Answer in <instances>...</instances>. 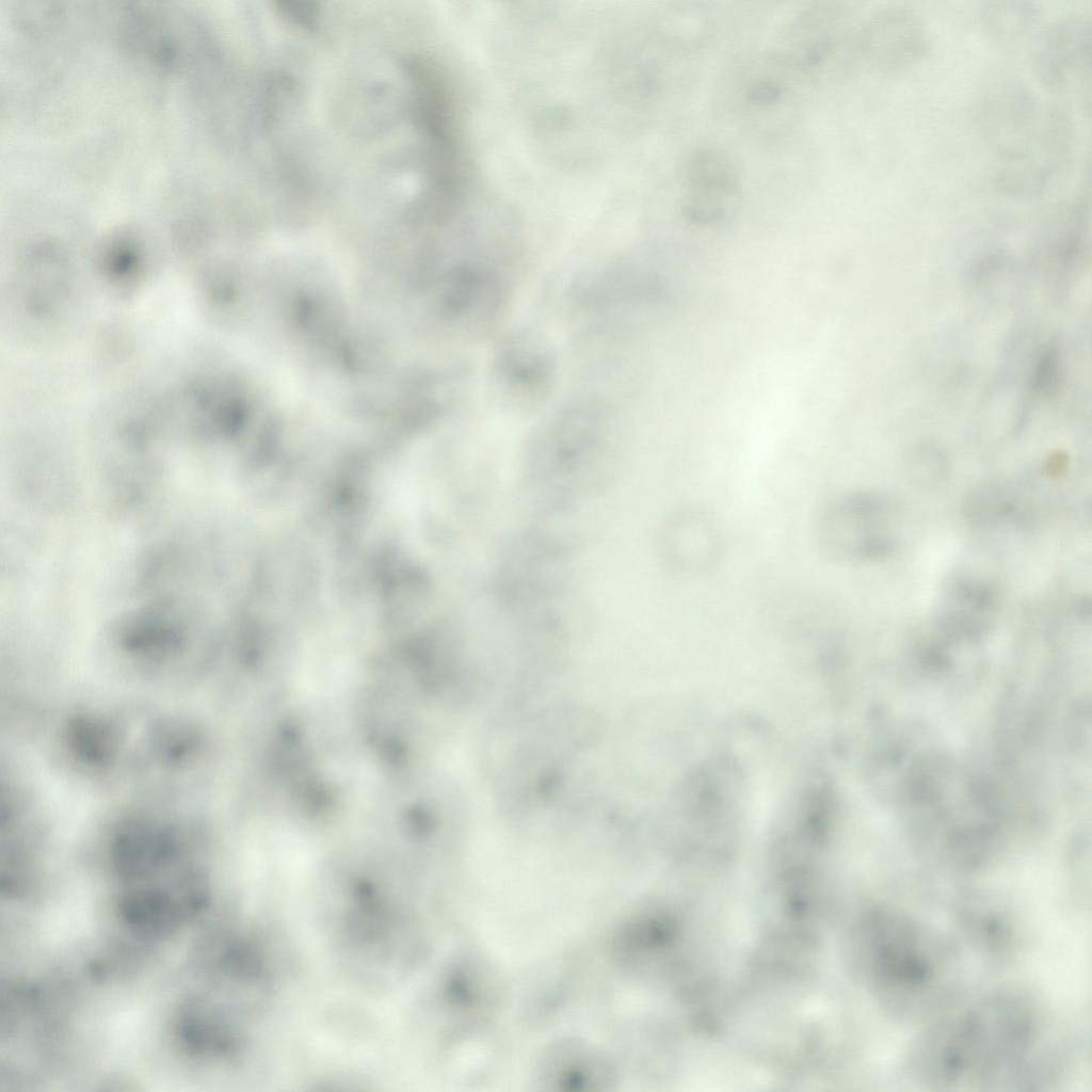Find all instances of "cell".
I'll use <instances>...</instances> for the list:
<instances>
[{
    "instance_id": "obj_1",
    "label": "cell",
    "mask_w": 1092,
    "mask_h": 1092,
    "mask_svg": "<svg viewBox=\"0 0 1092 1092\" xmlns=\"http://www.w3.org/2000/svg\"><path fill=\"white\" fill-rule=\"evenodd\" d=\"M1047 1019L1027 993L999 989L929 1021L904 1058L915 1081L943 1089H1025L1054 1063Z\"/></svg>"
},
{
    "instance_id": "obj_2",
    "label": "cell",
    "mask_w": 1092,
    "mask_h": 1092,
    "mask_svg": "<svg viewBox=\"0 0 1092 1092\" xmlns=\"http://www.w3.org/2000/svg\"><path fill=\"white\" fill-rule=\"evenodd\" d=\"M866 938L871 984L894 1017L931 1021L959 1002L961 952L936 928L885 904L867 918Z\"/></svg>"
},
{
    "instance_id": "obj_3",
    "label": "cell",
    "mask_w": 1092,
    "mask_h": 1092,
    "mask_svg": "<svg viewBox=\"0 0 1092 1092\" xmlns=\"http://www.w3.org/2000/svg\"><path fill=\"white\" fill-rule=\"evenodd\" d=\"M558 369L553 346L542 333L530 327L512 328L493 348L491 388L504 410L528 414L547 402Z\"/></svg>"
},
{
    "instance_id": "obj_4",
    "label": "cell",
    "mask_w": 1092,
    "mask_h": 1092,
    "mask_svg": "<svg viewBox=\"0 0 1092 1092\" xmlns=\"http://www.w3.org/2000/svg\"><path fill=\"white\" fill-rule=\"evenodd\" d=\"M1067 116L1046 107L1037 129L1013 147L995 155V187L1013 198L1030 199L1043 194L1062 170L1071 148Z\"/></svg>"
},
{
    "instance_id": "obj_5",
    "label": "cell",
    "mask_w": 1092,
    "mask_h": 1092,
    "mask_svg": "<svg viewBox=\"0 0 1092 1092\" xmlns=\"http://www.w3.org/2000/svg\"><path fill=\"white\" fill-rule=\"evenodd\" d=\"M1045 108L1018 75L998 68L990 73L980 85L976 119L981 135L998 154L1031 134L1039 126Z\"/></svg>"
},
{
    "instance_id": "obj_6",
    "label": "cell",
    "mask_w": 1092,
    "mask_h": 1092,
    "mask_svg": "<svg viewBox=\"0 0 1092 1092\" xmlns=\"http://www.w3.org/2000/svg\"><path fill=\"white\" fill-rule=\"evenodd\" d=\"M742 191L738 162L718 147H701L690 152L680 174L682 213L695 223H713L733 211Z\"/></svg>"
},
{
    "instance_id": "obj_7",
    "label": "cell",
    "mask_w": 1092,
    "mask_h": 1092,
    "mask_svg": "<svg viewBox=\"0 0 1092 1092\" xmlns=\"http://www.w3.org/2000/svg\"><path fill=\"white\" fill-rule=\"evenodd\" d=\"M796 77L801 75L782 55L752 62L738 75L733 103L754 128L769 132L790 122L798 107Z\"/></svg>"
},
{
    "instance_id": "obj_8",
    "label": "cell",
    "mask_w": 1092,
    "mask_h": 1092,
    "mask_svg": "<svg viewBox=\"0 0 1092 1092\" xmlns=\"http://www.w3.org/2000/svg\"><path fill=\"white\" fill-rule=\"evenodd\" d=\"M857 50L870 68L897 76L917 65L928 53L929 34L912 10L892 6L869 17L856 36Z\"/></svg>"
},
{
    "instance_id": "obj_9",
    "label": "cell",
    "mask_w": 1092,
    "mask_h": 1092,
    "mask_svg": "<svg viewBox=\"0 0 1092 1092\" xmlns=\"http://www.w3.org/2000/svg\"><path fill=\"white\" fill-rule=\"evenodd\" d=\"M1091 55V22L1081 14H1066L1051 21L1038 36L1032 64L1049 90H1062L1088 68Z\"/></svg>"
},
{
    "instance_id": "obj_10",
    "label": "cell",
    "mask_w": 1092,
    "mask_h": 1092,
    "mask_svg": "<svg viewBox=\"0 0 1092 1092\" xmlns=\"http://www.w3.org/2000/svg\"><path fill=\"white\" fill-rule=\"evenodd\" d=\"M954 916L962 936L984 958L1003 962L1013 956L1019 937L1017 924L1010 910L993 896H963Z\"/></svg>"
},
{
    "instance_id": "obj_11",
    "label": "cell",
    "mask_w": 1092,
    "mask_h": 1092,
    "mask_svg": "<svg viewBox=\"0 0 1092 1092\" xmlns=\"http://www.w3.org/2000/svg\"><path fill=\"white\" fill-rule=\"evenodd\" d=\"M1039 7L1028 0L984 1L978 9V17L985 35L1000 46H1014L1025 39L1034 29Z\"/></svg>"
},
{
    "instance_id": "obj_12",
    "label": "cell",
    "mask_w": 1092,
    "mask_h": 1092,
    "mask_svg": "<svg viewBox=\"0 0 1092 1092\" xmlns=\"http://www.w3.org/2000/svg\"><path fill=\"white\" fill-rule=\"evenodd\" d=\"M546 1073L555 1079L551 1083L582 1089L589 1083H605L609 1074L608 1064L589 1048L572 1046L560 1048L547 1061Z\"/></svg>"
},
{
    "instance_id": "obj_13",
    "label": "cell",
    "mask_w": 1092,
    "mask_h": 1092,
    "mask_svg": "<svg viewBox=\"0 0 1092 1092\" xmlns=\"http://www.w3.org/2000/svg\"><path fill=\"white\" fill-rule=\"evenodd\" d=\"M679 536L678 564L684 571L703 568L712 561L717 545L716 530L709 519L701 513L685 512L675 520L673 528Z\"/></svg>"
},
{
    "instance_id": "obj_14",
    "label": "cell",
    "mask_w": 1092,
    "mask_h": 1092,
    "mask_svg": "<svg viewBox=\"0 0 1092 1092\" xmlns=\"http://www.w3.org/2000/svg\"><path fill=\"white\" fill-rule=\"evenodd\" d=\"M279 11L293 23L302 27H311L317 18L315 3L305 1H280L277 2Z\"/></svg>"
}]
</instances>
